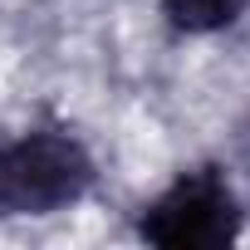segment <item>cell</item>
Listing matches in <instances>:
<instances>
[{"mask_svg":"<svg viewBox=\"0 0 250 250\" xmlns=\"http://www.w3.org/2000/svg\"><path fill=\"white\" fill-rule=\"evenodd\" d=\"M98 187V157L69 123H30L0 133V226L49 221L88 201Z\"/></svg>","mask_w":250,"mask_h":250,"instance_id":"obj_1","label":"cell"},{"mask_svg":"<svg viewBox=\"0 0 250 250\" xmlns=\"http://www.w3.org/2000/svg\"><path fill=\"white\" fill-rule=\"evenodd\" d=\"M133 235L157 250H226L245 235V201L226 162H191L172 172L138 211Z\"/></svg>","mask_w":250,"mask_h":250,"instance_id":"obj_2","label":"cell"},{"mask_svg":"<svg viewBox=\"0 0 250 250\" xmlns=\"http://www.w3.org/2000/svg\"><path fill=\"white\" fill-rule=\"evenodd\" d=\"M157 15L167 20L172 35L211 40V35L235 30L250 15V0H157Z\"/></svg>","mask_w":250,"mask_h":250,"instance_id":"obj_3","label":"cell"},{"mask_svg":"<svg viewBox=\"0 0 250 250\" xmlns=\"http://www.w3.org/2000/svg\"><path fill=\"white\" fill-rule=\"evenodd\" d=\"M240 167H245V182H250V118H245V128H240Z\"/></svg>","mask_w":250,"mask_h":250,"instance_id":"obj_4","label":"cell"}]
</instances>
